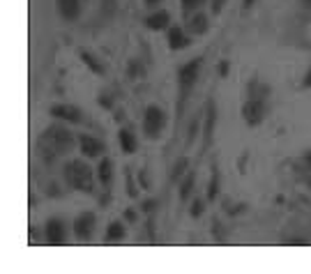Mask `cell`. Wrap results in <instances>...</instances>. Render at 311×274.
<instances>
[{
  "instance_id": "obj_28",
  "label": "cell",
  "mask_w": 311,
  "mask_h": 274,
  "mask_svg": "<svg viewBox=\"0 0 311 274\" xmlns=\"http://www.w3.org/2000/svg\"><path fill=\"white\" fill-rule=\"evenodd\" d=\"M304 88H311V69L306 71V76H304Z\"/></svg>"
},
{
  "instance_id": "obj_32",
  "label": "cell",
  "mask_w": 311,
  "mask_h": 274,
  "mask_svg": "<svg viewBox=\"0 0 311 274\" xmlns=\"http://www.w3.org/2000/svg\"><path fill=\"white\" fill-rule=\"evenodd\" d=\"M254 5V0H245V7H251Z\"/></svg>"
},
{
  "instance_id": "obj_4",
  "label": "cell",
  "mask_w": 311,
  "mask_h": 274,
  "mask_svg": "<svg viewBox=\"0 0 311 274\" xmlns=\"http://www.w3.org/2000/svg\"><path fill=\"white\" fill-rule=\"evenodd\" d=\"M44 138H49V141L53 143V152L55 154H67L71 148H74V136L67 132L65 127H51Z\"/></svg>"
},
{
  "instance_id": "obj_26",
  "label": "cell",
  "mask_w": 311,
  "mask_h": 274,
  "mask_svg": "<svg viewBox=\"0 0 311 274\" xmlns=\"http://www.w3.org/2000/svg\"><path fill=\"white\" fill-rule=\"evenodd\" d=\"M143 210H145V212L154 210V201H145V203H143Z\"/></svg>"
},
{
  "instance_id": "obj_22",
  "label": "cell",
  "mask_w": 311,
  "mask_h": 274,
  "mask_svg": "<svg viewBox=\"0 0 311 274\" xmlns=\"http://www.w3.org/2000/svg\"><path fill=\"white\" fill-rule=\"evenodd\" d=\"M201 3H203V0H182V12L187 14V12H191L194 7L201 5Z\"/></svg>"
},
{
  "instance_id": "obj_29",
  "label": "cell",
  "mask_w": 311,
  "mask_h": 274,
  "mask_svg": "<svg viewBox=\"0 0 311 274\" xmlns=\"http://www.w3.org/2000/svg\"><path fill=\"white\" fill-rule=\"evenodd\" d=\"M129 74H131V76H136V74H138V65H136V62H134V65H129Z\"/></svg>"
},
{
  "instance_id": "obj_1",
  "label": "cell",
  "mask_w": 311,
  "mask_h": 274,
  "mask_svg": "<svg viewBox=\"0 0 311 274\" xmlns=\"http://www.w3.org/2000/svg\"><path fill=\"white\" fill-rule=\"evenodd\" d=\"M65 175L74 189L83 194H95V185H93V170L88 168L83 161H69L65 166Z\"/></svg>"
},
{
  "instance_id": "obj_31",
  "label": "cell",
  "mask_w": 311,
  "mask_h": 274,
  "mask_svg": "<svg viewBox=\"0 0 311 274\" xmlns=\"http://www.w3.org/2000/svg\"><path fill=\"white\" fill-rule=\"evenodd\" d=\"M212 10H214V12L221 10V0H214V7H212Z\"/></svg>"
},
{
  "instance_id": "obj_16",
  "label": "cell",
  "mask_w": 311,
  "mask_h": 274,
  "mask_svg": "<svg viewBox=\"0 0 311 274\" xmlns=\"http://www.w3.org/2000/svg\"><path fill=\"white\" fill-rule=\"evenodd\" d=\"M97 175H99V180H102V185H109L111 175H113V161L102 159V164H99V168H97Z\"/></svg>"
},
{
  "instance_id": "obj_6",
  "label": "cell",
  "mask_w": 311,
  "mask_h": 274,
  "mask_svg": "<svg viewBox=\"0 0 311 274\" xmlns=\"http://www.w3.org/2000/svg\"><path fill=\"white\" fill-rule=\"evenodd\" d=\"M263 113H265V109H263V102L258 97H249L247 104L242 106V118H245L247 125H251V127L263 120Z\"/></svg>"
},
{
  "instance_id": "obj_30",
  "label": "cell",
  "mask_w": 311,
  "mask_h": 274,
  "mask_svg": "<svg viewBox=\"0 0 311 274\" xmlns=\"http://www.w3.org/2000/svg\"><path fill=\"white\" fill-rule=\"evenodd\" d=\"M125 217H127V219H131V221H134V219H136V214H134V212H131V210H127V212H125Z\"/></svg>"
},
{
  "instance_id": "obj_21",
  "label": "cell",
  "mask_w": 311,
  "mask_h": 274,
  "mask_svg": "<svg viewBox=\"0 0 311 274\" xmlns=\"http://www.w3.org/2000/svg\"><path fill=\"white\" fill-rule=\"evenodd\" d=\"M217 187H219V173H217V168H212V180H210V187H207V198L210 201L217 196V192H219Z\"/></svg>"
},
{
  "instance_id": "obj_19",
  "label": "cell",
  "mask_w": 311,
  "mask_h": 274,
  "mask_svg": "<svg viewBox=\"0 0 311 274\" xmlns=\"http://www.w3.org/2000/svg\"><path fill=\"white\" fill-rule=\"evenodd\" d=\"M194 180H196V175H194V173H189V177L182 182V189H180V198H182V201H187V196L191 194V189H194Z\"/></svg>"
},
{
  "instance_id": "obj_8",
  "label": "cell",
  "mask_w": 311,
  "mask_h": 274,
  "mask_svg": "<svg viewBox=\"0 0 311 274\" xmlns=\"http://www.w3.org/2000/svg\"><path fill=\"white\" fill-rule=\"evenodd\" d=\"M79 143H81V152L86 154V157H99V154L104 152V143L99 141V138L88 136V134H81V136H79Z\"/></svg>"
},
{
  "instance_id": "obj_13",
  "label": "cell",
  "mask_w": 311,
  "mask_h": 274,
  "mask_svg": "<svg viewBox=\"0 0 311 274\" xmlns=\"http://www.w3.org/2000/svg\"><path fill=\"white\" fill-rule=\"evenodd\" d=\"M214 120H217V111H214V102H212V99H210V102H207L205 129H203V136H205V145H210V141H212V132H214Z\"/></svg>"
},
{
  "instance_id": "obj_36",
  "label": "cell",
  "mask_w": 311,
  "mask_h": 274,
  "mask_svg": "<svg viewBox=\"0 0 311 274\" xmlns=\"http://www.w3.org/2000/svg\"><path fill=\"white\" fill-rule=\"evenodd\" d=\"M309 187H311V180H309Z\"/></svg>"
},
{
  "instance_id": "obj_27",
  "label": "cell",
  "mask_w": 311,
  "mask_h": 274,
  "mask_svg": "<svg viewBox=\"0 0 311 274\" xmlns=\"http://www.w3.org/2000/svg\"><path fill=\"white\" fill-rule=\"evenodd\" d=\"M226 71H228V62H221V65H219V74H221V76H224Z\"/></svg>"
},
{
  "instance_id": "obj_7",
  "label": "cell",
  "mask_w": 311,
  "mask_h": 274,
  "mask_svg": "<svg viewBox=\"0 0 311 274\" xmlns=\"http://www.w3.org/2000/svg\"><path fill=\"white\" fill-rule=\"evenodd\" d=\"M46 242H49V244H65L67 242L62 219H55V217L49 219V224H46Z\"/></svg>"
},
{
  "instance_id": "obj_24",
  "label": "cell",
  "mask_w": 311,
  "mask_h": 274,
  "mask_svg": "<svg viewBox=\"0 0 311 274\" xmlns=\"http://www.w3.org/2000/svg\"><path fill=\"white\" fill-rule=\"evenodd\" d=\"M127 194H129L131 198H134V196H136V194H138L136 185H134V182H131V180H127Z\"/></svg>"
},
{
  "instance_id": "obj_17",
  "label": "cell",
  "mask_w": 311,
  "mask_h": 274,
  "mask_svg": "<svg viewBox=\"0 0 311 274\" xmlns=\"http://www.w3.org/2000/svg\"><path fill=\"white\" fill-rule=\"evenodd\" d=\"M191 30H194V33H205L207 30V19H205V14H198V17H194V21H191Z\"/></svg>"
},
{
  "instance_id": "obj_25",
  "label": "cell",
  "mask_w": 311,
  "mask_h": 274,
  "mask_svg": "<svg viewBox=\"0 0 311 274\" xmlns=\"http://www.w3.org/2000/svg\"><path fill=\"white\" fill-rule=\"evenodd\" d=\"M201 212H203V203H201V201H196V203L191 205V214H194V217H198Z\"/></svg>"
},
{
  "instance_id": "obj_9",
  "label": "cell",
  "mask_w": 311,
  "mask_h": 274,
  "mask_svg": "<svg viewBox=\"0 0 311 274\" xmlns=\"http://www.w3.org/2000/svg\"><path fill=\"white\" fill-rule=\"evenodd\" d=\"M51 115H53V118H62V120H69V122H81V109L69 106V104L51 106Z\"/></svg>"
},
{
  "instance_id": "obj_23",
  "label": "cell",
  "mask_w": 311,
  "mask_h": 274,
  "mask_svg": "<svg viewBox=\"0 0 311 274\" xmlns=\"http://www.w3.org/2000/svg\"><path fill=\"white\" fill-rule=\"evenodd\" d=\"M102 5H104V12H106V14H113L115 12V0H102Z\"/></svg>"
},
{
  "instance_id": "obj_12",
  "label": "cell",
  "mask_w": 311,
  "mask_h": 274,
  "mask_svg": "<svg viewBox=\"0 0 311 274\" xmlns=\"http://www.w3.org/2000/svg\"><path fill=\"white\" fill-rule=\"evenodd\" d=\"M58 12L62 14V19H67V21H74V19L79 17V12H81V7H79V0H58Z\"/></svg>"
},
{
  "instance_id": "obj_18",
  "label": "cell",
  "mask_w": 311,
  "mask_h": 274,
  "mask_svg": "<svg viewBox=\"0 0 311 274\" xmlns=\"http://www.w3.org/2000/svg\"><path fill=\"white\" fill-rule=\"evenodd\" d=\"M81 58H83V62H86V65H88V67H90V69L95 71V74H104V67L99 65V62L95 60V58H93V55H90V53H86V51H81Z\"/></svg>"
},
{
  "instance_id": "obj_11",
  "label": "cell",
  "mask_w": 311,
  "mask_h": 274,
  "mask_svg": "<svg viewBox=\"0 0 311 274\" xmlns=\"http://www.w3.org/2000/svg\"><path fill=\"white\" fill-rule=\"evenodd\" d=\"M169 23H171L169 12H154V14H150V17L145 19V26L150 28V30H164V28H169Z\"/></svg>"
},
{
  "instance_id": "obj_35",
  "label": "cell",
  "mask_w": 311,
  "mask_h": 274,
  "mask_svg": "<svg viewBox=\"0 0 311 274\" xmlns=\"http://www.w3.org/2000/svg\"><path fill=\"white\" fill-rule=\"evenodd\" d=\"M304 5H306V7H311V0H304Z\"/></svg>"
},
{
  "instance_id": "obj_3",
  "label": "cell",
  "mask_w": 311,
  "mask_h": 274,
  "mask_svg": "<svg viewBox=\"0 0 311 274\" xmlns=\"http://www.w3.org/2000/svg\"><path fill=\"white\" fill-rule=\"evenodd\" d=\"M166 125V115L159 106H147L145 111V120H143V132H145L147 138H157L162 134Z\"/></svg>"
},
{
  "instance_id": "obj_2",
  "label": "cell",
  "mask_w": 311,
  "mask_h": 274,
  "mask_svg": "<svg viewBox=\"0 0 311 274\" xmlns=\"http://www.w3.org/2000/svg\"><path fill=\"white\" fill-rule=\"evenodd\" d=\"M198 69H201V58H194V60L187 62L180 69V102H178V109L180 111H182V106H185L187 93L191 90V85H194V81H196V76H198Z\"/></svg>"
},
{
  "instance_id": "obj_34",
  "label": "cell",
  "mask_w": 311,
  "mask_h": 274,
  "mask_svg": "<svg viewBox=\"0 0 311 274\" xmlns=\"http://www.w3.org/2000/svg\"><path fill=\"white\" fill-rule=\"evenodd\" d=\"M306 164H309V166H311V152H309V154H306Z\"/></svg>"
},
{
  "instance_id": "obj_20",
  "label": "cell",
  "mask_w": 311,
  "mask_h": 274,
  "mask_svg": "<svg viewBox=\"0 0 311 274\" xmlns=\"http://www.w3.org/2000/svg\"><path fill=\"white\" fill-rule=\"evenodd\" d=\"M187 168H189V161H187L185 157H182V159H178V164L173 166V173H171V180H178V177H180Z\"/></svg>"
},
{
  "instance_id": "obj_10",
  "label": "cell",
  "mask_w": 311,
  "mask_h": 274,
  "mask_svg": "<svg viewBox=\"0 0 311 274\" xmlns=\"http://www.w3.org/2000/svg\"><path fill=\"white\" fill-rule=\"evenodd\" d=\"M191 42H189V37H187V33L182 30V28H178V26H173V28H169V46L173 51H180V49H187Z\"/></svg>"
},
{
  "instance_id": "obj_14",
  "label": "cell",
  "mask_w": 311,
  "mask_h": 274,
  "mask_svg": "<svg viewBox=\"0 0 311 274\" xmlns=\"http://www.w3.org/2000/svg\"><path fill=\"white\" fill-rule=\"evenodd\" d=\"M120 145L127 154L136 152V138H134V134H131L129 129H120Z\"/></svg>"
},
{
  "instance_id": "obj_15",
  "label": "cell",
  "mask_w": 311,
  "mask_h": 274,
  "mask_svg": "<svg viewBox=\"0 0 311 274\" xmlns=\"http://www.w3.org/2000/svg\"><path fill=\"white\" fill-rule=\"evenodd\" d=\"M122 237H125V228H122V224L120 221H113V224L109 226V230H106L104 242H120Z\"/></svg>"
},
{
  "instance_id": "obj_33",
  "label": "cell",
  "mask_w": 311,
  "mask_h": 274,
  "mask_svg": "<svg viewBox=\"0 0 311 274\" xmlns=\"http://www.w3.org/2000/svg\"><path fill=\"white\" fill-rule=\"evenodd\" d=\"M145 3H147V5H157L159 0H145Z\"/></svg>"
},
{
  "instance_id": "obj_5",
  "label": "cell",
  "mask_w": 311,
  "mask_h": 274,
  "mask_svg": "<svg viewBox=\"0 0 311 274\" xmlns=\"http://www.w3.org/2000/svg\"><path fill=\"white\" fill-rule=\"evenodd\" d=\"M95 224H97V217L93 212H81L74 219V235L81 242H90L95 237Z\"/></svg>"
}]
</instances>
